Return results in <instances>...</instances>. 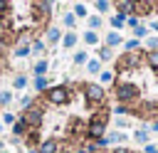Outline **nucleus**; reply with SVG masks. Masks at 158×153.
<instances>
[{
  "mask_svg": "<svg viewBox=\"0 0 158 153\" xmlns=\"http://www.w3.org/2000/svg\"><path fill=\"white\" fill-rule=\"evenodd\" d=\"M74 10H77V15H86V7H84V5H77Z\"/></svg>",
  "mask_w": 158,
  "mask_h": 153,
  "instance_id": "4468645a",
  "label": "nucleus"
},
{
  "mask_svg": "<svg viewBox=\"0 0 158 153\" xmlns=\"http://www.w3.org/2000/svg\"><path fill=\"white\" fill-rule=\"evenodd\" d=\"M69 96H72V91L67 86H52V89H47V99L52 104H67Z\"/></svg>",
  "mask_w": 158,
  "mask_h": 153,
  "instance_id": "7ed1b4c3",
  "label": "nucleus"
},
{
  "mask_svg": "<svg viewBox=\"0 0 158 153\" xmlns=\"http://www.w3.org/2000/svg\"><path fill=\"white\" fill-rule=\"evenodd\" d=\"M17 54H20V57H25V54H30V52H27V47H17Z\"/></svg>",
  "mask_w": 158,
  "mask_h": 153,
  "instance_id": "dca6fc26",
  "label": "nucleus"
},
{
  "mask_svg": "<svg viewBox=\"0 0 158 153\" xmlns=\"http://www.w3.org/2000/svg\"><path fill=\"white\" fill-rule=\"evenodd\" d=\"M74 42H77V37H74V35H67V37H64V44H67V47H72Z\"/></svg>",
  "mask_w": 158,
  "mask_h": 153,
  "instance_id": "9b49d317",
  "label": "nucleus"
},
{
  "mask_svg": "<svg viewBox=\"0 0 158 153\" xmlns=\"http://www.w3.org/2000/svg\"><path fill=\"white\" fill-rule=\"evenodd\" d=\"M84 39H86L89 44H94V42H96V35H94V32H86V37H84Z\"/></svg>",
  "mask_w": 158,
  "mask_h": 153,
  "instance_id": "f8f14e48",
  "label": "nucleus"
},
{
  "mask_svg": "<svg viewBox=\"0 0 158 153\" xmlns=\"http://www.w3.org/2000/svg\"><path fill=\"white\" fill-rule=\"evenodd\" d=\"M25 123L27 126H32V128H37L40 126V121H42V111H40V106H30L27 111H25Z\"/></svg>",
  "mask_w": 158,
  "mask_h": 153,
  "instance_id": "39448f33",
  "label": "nucleus"
},
{
  "mask_svg": "<svg viewBox=\"0 0 158 153\" xmlns=\"http://www.w3.org/2000/svg\"><path fill=\"white\" fill-rule=\"evenodd\" d=\"M44 69H47V62H40V64H37V74H42Z\"/></svg>",
  "mask_w": 158,
  "mask_h": 153,
  "instance_id": "2eb2a0df",
  "label": "nucleus"
},
{
  "mask_svg": "<svg viewBox=\"0 0 158 153\" xmlns=\"http://www.w3.org/2000/svg\"><path fill=\"white\" fill-rule=\"evenodd\" d=\"M106 118H109L106 111L94 114V116H91V123L86 126V136H89V138H101L104 131H106Z\"/></svg>",
  "mask_w": 158,
  "mask_h": 153,
  "instance_id": "f03ea898",
  "label": "nucleus"
},
{
  "mask_svg": "<svg viewBox=\"0 0 158 153\" xmlns=\"http://www.w3.org/2000/svg\"><path fill=\"white\" fill-rule=\"evenodd\" d=\"M116 99H118V104H131V101H138V86L133 84V81H128V79H118L116 81Z\"/></svg>",
  "mask_w": 158,
  "mask_h": 153,
  "instance_id": "f257e3e1",
  "label": "nucleus"
},
{
  "mask_svg": "<svg viewBox=\"0 0 158 153\" xmlns=\"http://www.w3.org/2000/svg\"><path fill=\"white\" fill-rule=\"evenodd\" d=\"M136 64H141V54H138V52H128V54L118 62V69L126 72V69H131V67H136Z\"/></svg>",
  "mask_w": 158,
  "mask_h": 153,
  "instance_id": "423d86ee",
  "label": "nucleus"
},
{
  "mask_svg": "<svg viewBox=\"0 0 158 153\" xmlns=\"http://www.w3.org/2000/svg\"><path fill=\"white\" fill-rule=\"evenodd\" d=\"M111 153H131L128 148H116V151H111Z\"/></svg>",
  "mask_w": 158,
  "mask_h": 153,
  "instance_id": "a211bd4d",
  "label": "nucleus"
},
{
  "mask_svg": "<svg viewBox=\"0 0 158 153\" xmlns=\"http://www.w3.org/2000/svg\"><path fill=\"white\" fill-rule=\"evenodd\" d=\"M148 62L153 69H158V52H148Z\"/></svg>",
  "mask_w": 158,
  "mask_h": 153,
  "instance_id": "1a4fd4ad",
  "label": "nucleus"
},
{
  "mask_svg": "<svg viewBox=\"0 0 158 153\" xmlns=\"http://www.w3.org/2000/svg\"><path fill=\"white\" fill-rule=\"evenodd\" d=\"M84 96H86L89 104H101L104 101V89L99 84H86L84 86Z\"/></svg>",
  "mask_w": 158,
  "mask_h": 153,
  "instance_id": "20e7f679",
  "label": "nucleus"
},
{
  "mask_svg": "<svg viewBox=\"0 0 158 153\" xmlns=\"http://www.w3.org/2000/svg\"><path fill=\"white\" fill-rule=\"evenodd\" d=\"M109 57H111V49L104 47V49H101V59H109Z\"/></svg>",
  "mask_w": 158,
  "mask_h": 153,
  "instance_id": "ddd939ff",
  "label": "nucleus"
},
{
  "mask_svg": "<svg viewBox=\"0 0 158 153\" xmlns=\"http://www.w3.org/2000/svg\"><path fill=\"white\" fill-rule=\"evenodd\" d=\"M116 7H118V10H133V2H118Z\"/></svg>",
  "mask_w": 158,
  "mask_h": 153,
  "instance_id": "9d476101",
  "label": "nucleus"
},
{
  "mask_svg": "<svg viewBox=\"0 0 158 153\" xmlns=\"http://www.w3.org/2000/svg\"><path fill=\"white\" fill-rule=\"evenodd\" d=\"M15 133H17V136H22V133H27V123H25V118H20V121L15 123Z\"/></svg>",
  "mask_w": 158,
  "mask_h": 153,
  "instance_id": "6e6552de",
  "label": "nucleus"
},
{
  "mask_svg": "<svg viewBox=\"0 0 158 153\" xmlns=\"http://www.w3.org/2000/svg\"><path fill=\"white\" fill-rule=\"evenodd\" d=\"M35 84H37V89H44V86H47V81H44V79H37Z\"/></svg>",
  "mask_w": 158,
  "mask_h": 153,
  "instance_id": "f3484780",
  "label": "nucleus"
},
{
  "mask_svg": "<svg viewBox=\"0 0 158 153\" xmlns=\"http://www.w3.org/2000/svg\"><path fill=\"white\" fill-rule=\"evenodd\" d=\"M40 151H42V153H57V151H59V143H57L54 138H49V141H44V143L40 146Z\"/></svg>",
  "mask_w": 158,
  "mask_h": 153,
  "instance_id": "0eeeda50",
  "label": "nucleus"
}]
</instances>
